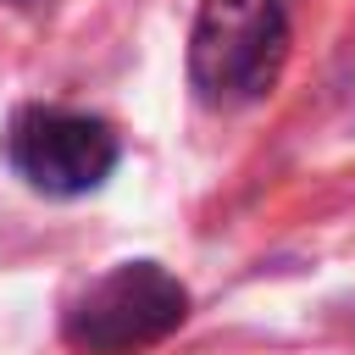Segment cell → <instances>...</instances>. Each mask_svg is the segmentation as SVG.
<instances>
[{
  "label": "cell",
  "instance_id": "1",
  "mask_svg": "<svg viewBox=\"0 0 355 355\" xmlns=\"http://www.w3.org/2000/svg\"><path fill=\"white\" fill-rule=\"evenodd\" d=\"M288 67L283 0H200L189 33V78L205 105H255Z\"/></svg>",
  "mask_w": 355,
  "mask_h": 355
},
{
  "label": "cell",
  "instance_id": "2",
  "mask_svg": "<svg viewBox=\"0 0 355 355\" xmlns=\"http://www.w3.org/2000/svg\"><path fill=\"white\" fill-rule=\"evenodd\" d=\"M183 316L189 288L161 261H122L61 311V338L78 355H139L178 333Z\"/></svg>",
  "mask_w": 355,
  "mask_h": 355
},
{
  "label": "cell",
  "instance_id": "3",
  "mask_svg": "<svg viewBox=\"0 0 355 355\" xmlns=\"http://www.w3.org/2000/svg\"><path fill=\"white\" fill-rule=\"evenodd\" d=\"M122 144L105 116L67 111V105H22L6 128V161L11 172L50 194V200H78L100 189L116 166Z\"/></svg>",
  "mask_w": 355,
  "mask_h": 355
}]
</instances>
